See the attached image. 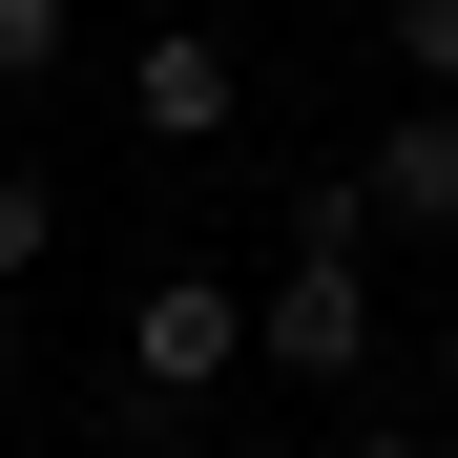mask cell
Here are the masks:
<instances>
[{
    "label": "cell",
    "mask_w": 458,
    "mask_h": 458,
    "mask_svg": "<svg viewBox=\"0 0 458 458\" xmlns=\"http://www.w3.org/2000/svg\"><path fill=\"white\" fill-rule=\"evenodd\" d=\"M146 21H208V0H146Z\"/></svg>",
    "instance_id": "cell-10"
},
{
    "label": "cell",
    "mask_w": 458,
    "mask_h": 458,
    "mask_svg": "<svg viewBox=\"0 0 458 458\" xmlns=\"http://www.w3.org/2000/svg\"><path fill=\"white\" fill-rule=\"evenodd\" d=\"M250 375H375V271H354V229H292V271L250 292Z\"/></svg>",
    "instance_id": "cell-1"
},
{
    "label": "cell",
    "mask_w": 458,
    "mask_h": 458,
    "mask_svg": "<svg viewBox=\"0 0 458 458\" xmlns=\"http://www.w3.org/2000/svg\"><path fill=\"white\" fill-rule=\"evenodd\" d=\"M229 375H250V292L229 271H146L125 292V396L167 417V396H229Z\"/></svg>",
    "instance_id": "cell-2"
},
{
    "label": "cell",
    "mask_w": 458,
    "mask_h": 458,
    "mask_svg": "<svg viewBox=\"0 0 458 458\" xmlns=\"http://www.w3.org/2000/svg\"><path fill=\"white\" fill-rule=\"evenodd\" d=\"M334 458H437V437H417V417H354V437H334Z\"/></svg>",
    "instance_id": "cell-8"
},
{
    "label": "cell",
    "mask_w": 458,
    "mask_h": 458,
    "mask_svg": "<svg viewBox=\"0 0 458 458\" xmlns=\"http://www.w3.org/2000/svg\"><path fill=\"white\" fill-rule=\"evenodd\" d=\"M354 208L396 229V250H417V229H458V105H437V84H417L396 125H375V167H354Z\"/></svg>",
    "instance_id": "cell-4"
},
{
    "label": "cell",
    "mask_w": 458,
    "mask_h": 458,
    "mask_svg": "<svg viewBox=\"0 0 458 458\" xmlns=\"http://www.w3.org/2000/svg\"><path fill=\"white\" fill-rule=\"evenodd\" d=\"M21 84H63V0H0V105Z\"/></svg>",
    "instance_id": "cell-6"
},
{
    "label": "cell",
    "mask_w": 458,
    "mask_h": 458,
    "mask_svg": "<svg viewBox=\"0 0 458 458\" xmlns=\"http://www.w3.org/2000/svg\"><path fill=\"white\" fill-rule=\"evenodd\" d=\"M0 375H21V292H0Z\"/></svg>",
    "instance_id": "cell-9"
},
{
    "label": "cell",
    "mask_w": 458,
    "mask_h": 458,
    "mask_svg": "<svg viewBox=\"0 0 458 458\" xmlns=\"http://www.w3.org/2000/svg\"><path fill=\"white\" fill-rule=\"evenodd\" d=\"M229 105H250V84H229V21H146L125 42V125L146 146H229Z\"/></svg>",
    "instance_id": "cell-3"
},
{
    "label": "cell",
    "mask_w": 458,
    "mask_h": 458,
    "mask_svg": "<svg viewBox=\"0 0 458 458\" xmlns=\"http://www.w3.org/2000/svg\"><path fill=\"white\" fill-rule=\"evenodd\" d=\"M396 84H437V105H458V0H396Z\"/></svg>",
    "instance_id": "cell-7"
},
{
    "label": "cell",
    "mask_w": 458,
    "mask_h": 458,
    "mask_svg": "<svg viewBox=\"0 0 458 458\" xmlns=\"http://www.w3.org/2000/svg\"><path fill=\"white\" fill-rule=\"evenodd\" d=\"M42 271H63V188H42V167H0V292H42Z\"/></svg>",
    "instance_id": "cell-5"
}]
</instances>
